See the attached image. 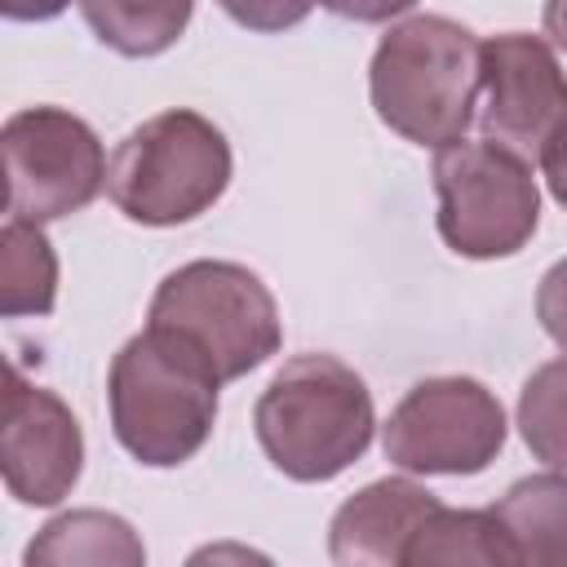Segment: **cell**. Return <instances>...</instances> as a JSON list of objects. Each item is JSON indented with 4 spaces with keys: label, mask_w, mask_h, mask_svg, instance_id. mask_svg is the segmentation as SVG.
I'll list each match as a JSON object with an SVG mask.
<instances>
[{
    "label": "cell",
    "mask_w": 567,
    "mask_h": 567,
    "mask_svg": "<svg viewBox=\"0 0 567 567\" xmlns=\"http://www.w3.org/2000/svg\"><path fill=\"white\" fill-rule=\"evenodd\" d=\"M221 381L155 328L128 337L106 372V408L115 443L151 465H186L213 434Z\"/></svg>",
    "instance_id": "obj_3"
},
{
    "label": "cell",
    "mask_w": 567,
    "mask_h": 567,
    "mask_svg": "<svg viewBox=\"0 0 567 567\" xmlns=\"http://www.w3.org/2000/svg\"><path fill=\"white\" fill-rule=\"evenodd\" d=\"M66 4H71V0H0V9H4L9 22H49V18H58Z\"/></svg>",
    "instance_id": "obj_22"
},
{
    "label": "cell",
    "mask_w": 567,
    "mask_h": 567,
    "mask_svg": "<svg viewBox=\"0 0 567 567\" xmlns=\"http://www.w3.org/2000/svg\"><path fill=\"white\" fill-rule=\"evenodd\" d=\"M492 509L505 523L518 563L567 567V470H545L509 483Z\"/></svg>",
    "instance_id": "obj_12"
},
{
    "label": "cell",
    "mask_w": 567,
    "mask_h": 567,
    "mask_svg": "<svg viewBox=\"0 0 567 567\" xmlns=\"http://www.w3.org/2000/svg\"><path fill=\"white\" fill-rule=\"evenodd\" d=\"M0 470L18 505H58L71 496L84 470V434L62 394L22 377L9 363L4 381V425H0Z\"/></svg>",
    "instance_id": "obj_10"
},
{
    "label": "cell",
    "mask_w": 567,
    "mask_h": 567,
    "mask_svg": "<svg viewBox=\"0 0 567 567\" xmlns=\"http://www.w3.org/2000/svg\"><path fill=\"white\" fill-rule=\"evenodd\" d=\"M230 168L226 133L208 115L173 106L142 120L115 146L106 195L137 226H182L226 195Z\"/></svg>",
    "instance_id": "obj_5"
},
{
    "label": "cell",
    "mask_w": 567,
    "mask_h": 567,
    "mask_svg": "<svg viewBox=\"0 0 567 567\" xmlns=\"http://www.w3.org/2000/svg\"><path fill=\"white\" fill-rule=\"evenodd\" d=\"M319 4L346 22H390V18L408 13L416 0H319Z\"/></svg>",
    "instance_id": "obj_20"
},
{
    "label": "cell",
    "mask_w": 567,
    "mask_h": 567,
    "mask_svg": "<svg viewBox=\"0 0 567 567\" xmlns=\"http://www.w3.org/2000/svg\"><path fill=\"white\" fill-rule=\"evenodd\" d=\"M509 421L478 377L416 381L381 425L385 461L403 474H483L505 447Z\"/></svg>",
    "instance_id": "obj_7"
},
{
    "label": "cell",
    "mask_w": 567,
    "mask_h": 567,
    "mask_svg": "<svg viewBox=\"0 0 567 567\" xmlns=\"http://www.w3.org/2000/svg\"><path fill=\"white\" fill-rule=\"evenodd\" d=\"M89 31L124 58L168 53L195 13V0H80Z\"/></svg>",
    "instance_id": "obj_15"
},
{
    "label": "cell",
    "mask_w": 567,
    "mask_h": 567,
    "mask_svg": "<svg viewBox=\"0 0 567 567\" xmlns=\"http://www.w3.org/2000/svg\"><path fill=\"white\" fill-rule=\"evenodd\" d=\"M478 93L483 44L470 27L443 13L394 22L368 66V97L377 120L416 146H447L465 137Z\"/></svg>",
    "instance_id": "obj_2"
},
{
    "label": "cell",
    "mask_w": 567,
    "mask_h": 567,
    "mask_svg": "<svg viewBox=\"0 0 567 567\" xmlns=\"http://www.w3.org/2000/svg\"><path fill=\"white\" fill-rule=\"evenodd\" d=\"M518 434L536 461L567 470V354L540 363L518 390Z\"/></svg>",
    "instance_id": "obj_17"
},
{
    "label": "cell",
    "mask_w": 567,
    "mask_h": 567,
    "mask_svg": "<svg viewBox=\"0 0 567 567\" xmlns=\"http://www.w3.org/2000/svg\"><path fill=\"white\" fill-rule=\"evenodd\" d=\"M58 301V252L40 221L9 217L0 230V310L9 319L49 315Z\"/></svg>",
    "instance_id": "obj_16"
},
{
    "label": "cell",
    "mask_w": 567,
    "mask_h": 567,
    "mask_svg": "<svg viewBox=\"0 0 567 567\" xmlns=\"http://www.w3.org/2000/svg\"><path fill=\"white\" fill-rule=\"evenodd\" d=\"M540 22H545V35H549V44L567 53V0H545V13H540Z\"/></svg>",
    "instance_id": "obj_23"
},
{
    "label": "cell",
    "mask_w": 567,
    "mask_h": 567,
    "mask_svg": "<svg viewBox=\"0 0 567 567\" xmlns=\"http://www.w3.org/2000/svg\"><path fill=\"white\" fill-rule=\"evenodd\" d=\"M536 319L545 328V337L567 350V257L554 261L545 275H540V288H536Z\"/></svg>",
    "instance_id": "obj_19"
},
{
    "label": "cell",
    "mask_w": 567,
    "mask_h": 567,
    "mask_svg": "<svg viewBox=\"0 0 567 567\" xmlns=\"http://www.w3.org/2000/svg\"><path fill=\"white\" fill-rule=\"evenodd\" d=\"M9 217L58 221L97 199L106 186V155L89 120L66 106H22L0 128Z\"/></svg>",
    "instance_id": "obj_8"
},
{
    "label": "cell",
    "mask_w": 567,
    "mask_h": 567,
    "mask_svg": "<svg viewBox=\"0 0 567 567\" xmlns=\"http://www.w3.org/2000/svg\"><path fill=\"white\" fill-rule=\"evenodd\" d=\"M443 501L412 478H377L359 487L328 523V554L337 567H399L416 527Z\"/></svg>",
    "instance_id": "obj_11"
},
{
    "label": "cell",
    "mask_w": 567,
    "mask_h": 567,
    "mask_svg": "<svg viewBox=\"0 0 567 567\" xmlns=\"http://www.w3.org/2000/svg\"><path fill=\"white\" fill-rule=\"evenodd\" d=\"M540 168H545V182H549V195L567 208V128L545 146L540 155Z\"/></svg>",
    "instance_id": "obj_21"
},
{
    "label": "cell",
    "mask_w": 567,
    "mask_h": 567,
    "mask_svg": "<svg viewBox=\"0 0 567 567\" xmlns=\"http://www.w3.org/2000/svg\"><path fill=\"white\" fill-rule=\"evenodd\" d=\"M146 328L195 354L221 385L248 377L284 346L275 292L239 261H186L168 270L151 297Z\"/></svg>",
    "instance_id": "obj_4"
},
{
    "label": "cell",
    "mask_w": 567,
    "mask_h": 567,
    "mask_svg": "<svg viewBox=\"0 0 567 567\" xmlns=\"http://www.w3.org/2000/svg\"><path fill=\"white\" fill-rule=\"evenodd\" d=\"M252 430L284 478L328 483L372 447V390L337 354H292L261 390Z\"/></svg>",
    "instance_id": "obj_1"
},
{
    "label": "cell",
    "mask_w": 567,
    "mask_h": 567,
    "mask_svg": "<svg viewBox=\"0 0 567 567\" xmlns=\"http://www.w3.org/2000/svg\"><path fill=\"white\" fill-rule=\"evenodd\" d=\"M439 239L470 261H496L527 248L540 226L532 164L496 142H447L434 155Z\"/></svg>",
    "instance_id": "obj_6"
},
{
    "label": "cell",
    "mask_w": 567,
    "mask_h": 567,
    "mask_svg": "<svg viewBox=\"0 0 567 567\" xmlns=\"http://www.w3.org/2000/svg\"><path fill=\"white\" fill-rule=\"evenodd\" d=\"M412 567L430 563H478V567H518L514 540L496 509H452L439 505L408 545Z\"/></svg>",
    "instance_id": "obj_14"
},
{
    "label": "cell",
    "mask_w": 567,
    "mask_h": 567,
    "mask_svg": "<svg viewBox=\"0 0 567 567\" xmlns=\"http://www.w3.org/2000/svg\"><path fill=\"white\" fill-rule=\"evenodd\" d=\"M483 137L540 164L545 146L567 128V75L554 44L532 31L483 40Z\"/></svg>",
    "instance_id": "obj_9"
},
{
    "label": "cell",
    "mask_w": 567,
    "mask_h": 567,
    "mask_svg": "<svg viewBox=\"0 0 567 567\" xmlns=\"http://www.w3.org/2000/svg\"><path fill=\"white\" fill-rule=\"evenodd\" d=\"M217 4L226 9V18H235L239 27L261 31V35L306 22V13L315 9V0H217Z\"/></svg>",
    "instance_id": "obj_18"
},
{
    "label": "cell",
    "mask_w": 567,
    "mask_h": 567,
    "mask_svg": "<svg viewBox=\"0 0 567 567\" xmlns=\"http://www.w3.org/2000/svg\"><path fill=\"white\" fill-rule=\"evenodd\" d=\"M27 567L35 563H115V567H142L146 563V545L142 536L120 518V514H106V509H71V514H58L40 527V536L27 545Z\"/></svg>",
    "instance_id": "obj_13"
}]
</instances>
